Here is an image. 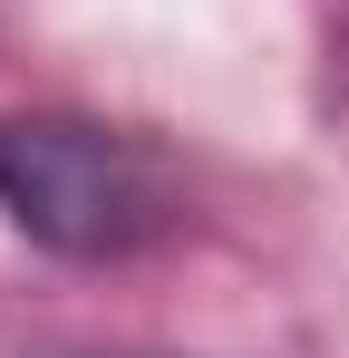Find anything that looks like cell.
Here are the masks:
<instances>
[{
	"label": "cell",
	"instance_id": "1",
	"mask_svg": "<svg viewBox=\"0 0 349 358\" xmlns=\"http://www.w3.org/2000/svg\"><path fill=\"white\" fill-rule=\"evenodd\" d=\"M0 223L68 271H126L184 242L194 203L156 136L78 107H0Z\"/></svg>",
	"mask_w": 349,
	"mask_h": 358
},
{
	"label": "cell",
	"instance_id": "2",
	"mask_svg": "<svg viewBox=\"0 0 349 358\" xmlns=\"http://www.w3.org/2000/svg\"><path fill=\"white\" fill-rule=\"evenodd\" d=\"M0 358H136V349H88V339H0Z\"/></svg>",
	"mask_w": 349,
	"mask_h": 358
},
{
	"label": "cell",
	"instance_id": "3",
	"mask_svg": "<svg viewBox=\"0 0 349 358\" xmlns=\"http://www.w3.org/2000/svg\"><path fill=\"white\" fill-rule=\"evenodd\" d=\"M340 59H349V20H340Z\"/></svg>",
	"mask_w": 349,
	"mask_h": 358
}]
</instances>
